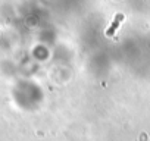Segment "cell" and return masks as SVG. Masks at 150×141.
<instances>
[{
	"instance_id": "6da1fadb",
	"label": "cell",
	"mask_w": 150,
	"mask_h": 141,
	"mask_svg": "<svg viewBox=\"0 0 150 141\" xmlns=\"http://www.w3.org/2000/svg\"><path fill=\"white\" fill-rule=\"evenodd\" d=\"M122 19H124V15H122V13H118V15L115 16V21L112 22V25H110V27L108 28V32H106V34H108L109 37H112V35L115 34V31H116V30H118V27L121 25Z\"/></svg>"
}]
</instances>
